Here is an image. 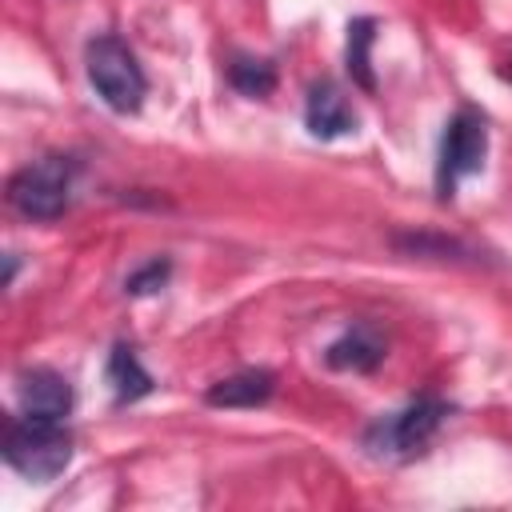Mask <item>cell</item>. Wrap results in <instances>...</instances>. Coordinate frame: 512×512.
Returning a JSON list of instances; mask_svg holds the SVG:
<instances>
[{
    "mask_svg": "<svg viewBox=\"0 0 512 512\" xmlns=\"http://www.w3.org/2000/svg\"><path fill=\"white\" fill-rule=\"evenodd\" d=\"M228 80L232 88H240L244 96H268L276 88V68L268 60H252V56H236L228 64Z\"/></svg>",
    "mask_w": 512,
    "mask_h": 512,
    "instance_id": "12",
    "label": "cell"
},
{
    "mask_svg": "<svg viewBox=\"0 0 512 512\" xmlns=\"http://www.w3.org/2000/svg\"><path fill=\"white\" fill-rule=\"evenodd\" d=\"M104 376H108V388H112V400H116V404H136V400H144V396L156 388L152 376L144 372V364H140V356H136L132 344H112Z\"/></svg>",
    "mask_w": 512,
    "mask_h": 512,
    "instance_id": "10",
    "label": "cell"
},
{
    "mask_svg": "<svg viewBox=\"0 0 512 512\" xmlns=\"http://www.w3.org/2000/svg\"><path fill=\"white\" fill-rule=\"evenodd\" d=\"M272 388H276V376L268 368H244V372H232V376L216 380L204 392V400L212 408H256L272 396Z\"/></svg>",
    "mask_w": 512,
    "mask_h": 512,
    "instance_id": "9",
    "label": "cell"
},
{
    "mask_svg": "<svg viewBox=\"0 0 512 512\" xmlns=\"http://www.w3.org/2000/svg\"><path fill=\"white\" fill-rule=\"evenodd\" d=\"M448 412H452V404H444L440 396H416L400 412H388V416L372 420L368 432H364V448H368L372 460L404 464V460L420 456L432 444V436L440 432Z\"/></svg>",
    "mask_w": 512,
    "mask_h": 512,
    "instance_id": "2",
    "label": "cell"
},
{
    "mask_svg": "<svg viewBox=\"0 0 512 512\" xmlns=\"http://www.w3.org/2000/svg\"><path fill=\"white\" fill-rule=\"evenodd\" d=\"M72 184H76L72 156H40L8 180V204L28 220H56L72 204Z\"/></svg>",
    "mask_w": 512,
    "mask_h": 512,
    "instance_id": "4",
    "label": "cell"
},
{
    "mask_svg": "<svg viewBox=\"0 0 512 512\" xmlns=\"http://www.w3.org/2000/svg\"><path fill=\"white\" fill-rule=\"evenodd\" d=\"M304 124L316 140H336V136H348L356 132V112L348 104V96L340 92V84L332 80H316L308 88V100H304Z\"/></svg>",
    "mask_w": 512,
    "mask_h": 512,
    "instance_id": "7",
    "label": "cell"
},
{
    "mask_svg": "<svg viewBox=\"0 0 512 512\" xmlns=\"http://www.w3.org/2000/svg\"><path fill=\"white\" fill-rule=\"evenodd\" d=\"M384 356H388V344H384V336H380L372 324L348 328V332H344L340 340H332L328 352H324L328 368H336V372H372Z\"/></svg>",
    "mask_w": 512,
    "mask_h": 512,
    "instance_id": "8",
    "label": "cell"
},
{
    "mask_svg": "<svg viewBox=\"0 0 512 512\" xmlns=\"http://www.w3.org/2000/svg\"><path fill=\"white\" fill-rule=\"evenodd\" d=\"M488 156V124L476 108H456V116L444 124L440 156H436V196L452 200L456 184L464 176H476Z\"/></svg>",
    "mask_w": 512,
    "mask_h": 512,
    "instance_id": "5",
    "label": "cell"
},
{
    "mask_svg": "<svg viewBox=\"0 0 512 512\" xmlns=\"http://www.w3.org/2000/svg\"><path fill=\"white\" fill-rule=\"evenodd\" d=\"M84 68H88V80H92L96 96L112 112H120V116L140 112L148 80H144V68L136 60V52L120 36H92L88 48H84Z\"/></svg>",
    "mask_w": 512,
    "mask_h": 512,
    "instance_id": "3",
    "label": "cell"
},
{
    "mask_svg": "<svg viewBox=\"0 0 512 512\" xmlns=\"http://www.w3.org/2000/svg\"><path fill=\"white\" fill-rule=\"evenodd\" d=\"M372 40H376V20H372V16H356V20L348 24V48H344V56H348L352 80H356L364 92L376 88V76H372Z\"/></svg>",
    "mask_w": 512,
    "mask_h": 512,
    "instance_id": "11",
    "label": "cell"
},
{
    "mask_svg": "<svg viewBox=\"0 0 512 512\" xmlns=\"http://www.w3.org/2000/svg\"><path fill=\"white\" fill-rule=\"evenodd\" d=\"M4 460L32 484L56 480L72 460V432L64 420L44 416H8L4 424Z\"/></svg>",
    "mask_w": 512,
    "mask_h": 512,
    "instance_id": "1",
    "label": "cell"
},
{
    "mask_svg": "<svg viewBox=\"0 0 512 512\" xmlns=\"http://www.w3.org/2000/svg\"><path fill=\"white\" fill-rule=\"evenodd\" d=\"M496 72H500V76H504V80H512V60H504V64H500V68H496Z\"/></svg>",
    "mask_w": 512,
    "mask_h": 512,
    "instance_id": "14",
    "label": "cell"
},
{
    "mask_svg": "<svg viewBox=\"0 0 512 512\" xmlns=\"http://www.w3.org/2000/svg\"><path fill=\"white\" fill-rule=\"evenodd\" d=\"M168 276H172V264H168V260H148L144 268H136V272L124 280V292H128V296H148V292L164 288Z\"/></svg>",
    "mask_w": 512,
    "mask_h": 512,
    "instance_id": "13",
    "label": "cell"
},
{
    "mask_svg": "<svg viewBox=\"0 0 512 512\" xmlns=\"http://www.w3.org/2000/svg\"><path fill=\"white\" fill-rule=\"evenodd\" d=\"M16 400L24 416L64 420L72 412V384L56 368H24L16 372Z\"/></svg>",
    "mask_w": 512,
    "mask_h": 512,
    "instance_id": "6",
    "label": "cell"
}]
</instances>
